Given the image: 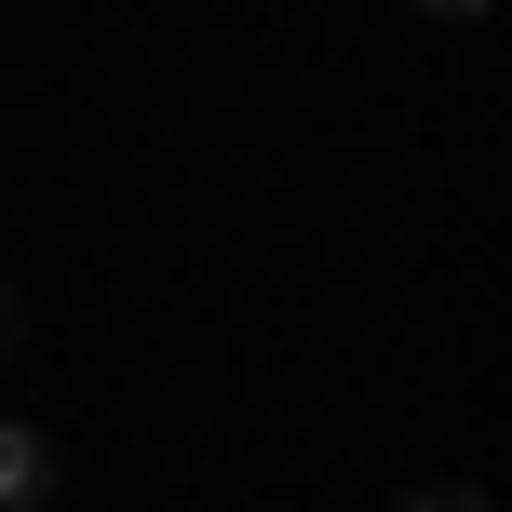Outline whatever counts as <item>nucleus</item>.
<instances>
[{"instance_id": "f257e3e1", "label": "nucleus", "mask_w": 512, "mask_h": 512, "mask_svg": "<svg viewBox=\"0 0 512 512\" xmlns=\"http://www.w3.org/2000/svg\"><path fill=\"white\" fill-rule=\"evenodd\" d=\"M41 486H54V445L27 432V418H0V512H27Z\"/></svg>"}, {"instance_id": "f03ea898", "label": "nucleus", "mask_w": 512, "mask_h": 512, "mask_svg": "<svg viewBox=\"0 0 512 512\" xmlns=\"http://www.w3.org/2000/svg\"><path fill=\"white\" fill-rule=\"evenodd\" d=\"M405 512H486V499H472V486H418Z\"/></svg>"}, {"instance_id": "7ed1b4c3", "label": "nucleus", "mask_w": 512, "mask_h": 512, "mask_svg": "<svg viewBox=\"0 0 512 512\" xmlns=\"http://www.w3.org/2000/svg\"><path fill=\"white\" fill-rule=\"evenodd\" d=\"M418 14H486V0H418Z\"/></svg>"}, {"instance_id": "20e7f679", "label": "nucleus", "mask_w": 512, "mask_h": 512, "mask_svg": "<svg viewBox=\"0 0 512 512\" xmlns=\"http://www.w3.org/2000/svg\"><path fill=\"white\" fill-rule=\"evenodd\" d=\"M0 351H14V297H0Z\"/></svg>"}]
</instances>
